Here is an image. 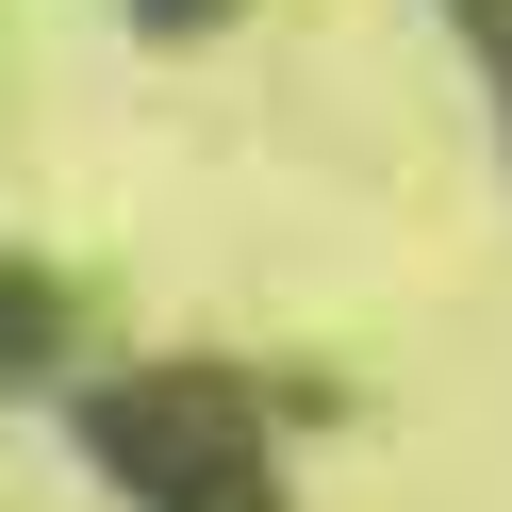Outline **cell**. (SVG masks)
Segmentation results:
<instances>
[{"mask_svg": "<svg viewBox=\"0 0 512 512\" xmlns=\"http://www.w3.org/2000/svg\"><path fill=\"white\" fill-rule=\"evenodd\" d=\"M83 446L149 512H281V397L248 364H133V380H100Z\"/></svg>", "mask_w": 512, "mask_h": 512, "instance_id": "6da1fadb", "label": "cell"}, {"mask_svg": "<svg viewBox=\"0 0 512 512\" xmlns=\"http://www.w3.org/2000/svg\"><path fill=\"white\" fill-rule=\"evenodd\" d=\"M67 331H83L67 281H50V265H0V380H50V364H67Z\"/></svg>", "mask_w": 512, "mask_h": 512, "instance_id": "7a4b0ae2", "label": "cell"}, {"mask_svg": "<svg viewBox=\"0 0 512 512\" xmlns=\"http://www.w3.org/2000/svg\"><path fill=\"white\" fill-rule=\"evenodd\" d=\"M149 34H215V17H232V0H133Z\"/></svg>", "mask_w": 512, "mask_h": 512, "instance_id": "3957f363", "label": "cell"}, {"mask_svg": "<svg viewBox=\"0 0 512 512\" xmlns=\"http://www.w3.org/2000/svg\"><path fill=\"white\" fill-rule=\"evenodd\" d=\"M463 17H479V50H496V83H512V0H463Z\"/></svg>", "mask_w": 512, "mask_h": 512, "instance_id": "277c9868", "label": "cell"}]
</instances>
